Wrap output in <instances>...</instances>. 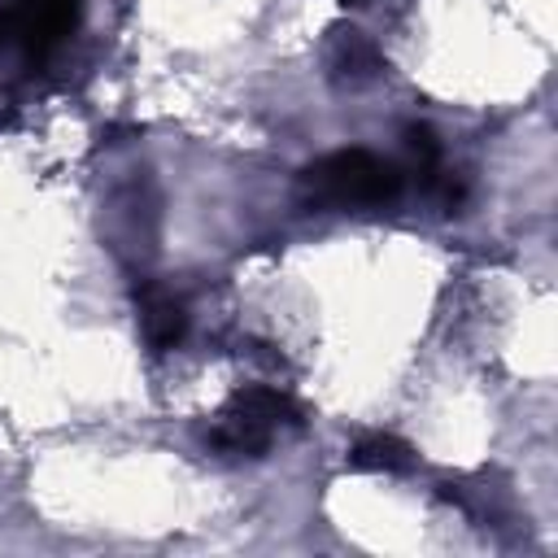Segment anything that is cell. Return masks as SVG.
I'll list each match as a JSON object with an SVG mask.
<instances>
[{"instance_id": "3957f363", "label": "cell", "mask_w": 558, "mask_h": 558, "mask_svg": "<svg viewBox=\"0 0 558 558\" xmlns=\"http://www.w3.org/2000/svg\"><path fill=\"white\" fill-rule=\"evenodd\" d=\"M131 301H135V323H140V336L153 353H170L183 344L187 336V305L174 288L157 283V279H135L131 288Z\"/></svg>"}, {"instance_id": "277c9868", "label": "cell", "mask_w": 558, "mask_h": 558, "mask_svg": "<svg viewBox=\"0 0 558 558\" xmlns=\"http://www.w3.org/2000/svg\"><path fill=\"white\" fill-rule=\"evenodd\" d=\"M323 65H327V78L336 87H366L388 70V61L375 48V39L366 31H357V26H331L327 31Z\"/></svg>"}, {"instance_id": "52a82bcc", "label": "cell", "mask_w": 558, "mask_h": 558, "mask_svg": "<svg viewBox=\"0 0 558 558\" xmlns=\"http://www.w3.org/2000/svg\"><path fill=\"white\" fill-rule=\"evenodd\" d=\"M344 9H362V4H371V0H340Z\"/></svg>"}, {"instance_id": "7a4b0ae2", "label": "cell", "mask_w": 558, "mask_h": 558, "mask_svg": "<svg viewBox=\"0 0 558 558\" xmlns=\"http://www.w3.org/2000/svg\"><path fill=\"white\" fill-rule=\"evenodd\" d=\"M78 17H83V0H4L0 4V48L39 61L74 35Z\"/></svg>"}, {"instance_id": "5b68a950", "label": "cell", "mask_w": 558, "mask_h": 558, "mask_svg": "<svg viewBox=\"0 0 558 558\" xmlns=\"http://www.w3.org/2000/svg\"><path fill=\"white\" fill-rule=\"evenodd\" d=\"M275 436H279V427L266 423L257 410H248L240 397H231L218 410V418L209 423V432H205L209 449L214 453H227V458H266V449L275 445Z\"/></svg>"}, {"instance_id": "6da1fadb", "label": "cell", "mask_w": 558, "mask_h": 558, "mask_svg": "<svg viewBox=\"0 0 558 558\" xmlns=\"http://www.w3.org/2000/svg\"><path fill=\"white\" fill-rule=\"evenodd\" d=\"M401 170L371 153V148H336L314 157L301 174V201L314 209H375V205H392L401 196Z\"/></svg>"}, {"instance_id": "8992f818", "label": "cell", "mask_w": 558, "mask_h": 558, "mask_svg": "<svg viewBox=\"0 0 558 558\" xmlns=\"http://www.w3.org/2000/svg\"><path fill=\"white\" fill-rule=\"evenodd\" d=\"M418 453L410 440L392 436V432H366L349 445V466L353 471H379V475H405L414 471Z\"/></svg>"}]
</instances>
